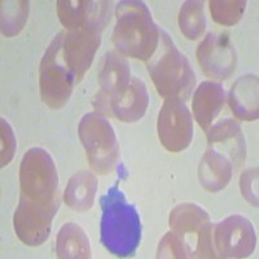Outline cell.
<instances>
[{
  "instance_id": "obj_1",
  "label": "cell",
  "mask_w": 259,
  "mask_h": 259,
  "mask_svg": "<svg viewBox=\"0 0 259 259\" xmlns=\"http://www.w3.org/2000/svg\"><path fill=\"white\" fill-rule=\"evenodd\" d=\"M100 205L101 244L115 256L134 255L142 240V222L136 207L126 200L118 186L101 196Z\"/></svg>"
},
{
  "instance_id": "obj_2",
  "label": "cell",
  "mask_w": 259,
  "mask_h": 259,
  "mask_svg": "<svg viewBox=\"0 0 259 259\" xmlns=\"http://www.w3.org/2000/svg\"><path fill=\"white\" fill-rule=\"evenodd\" d=\"M115 18V48L123 56L147 62L158 47L161 32L147 4L140 0H123L117 4Z\"/></svg>"
},
{
  "instance_id": "obj_3",
  "label": "cell",
  "mask_w": 259,
  "mask_h": 259,
  "mask_svg": "<svg viewBox=\"0 0 259 259\" xmlns=\"http://www.w3.org/2000/svg\"><path fill=\"white\" fill-rule=\"evenodd\" d=\"M148 73L163 99L179 97L186 101L196 85V74L188 59L179 51L165 30L159 32V43L147 61Z\"/></svg>"
},
{
  "instance_id": "obj_4",
  "label": "cell",
  "mask_w": 259,
  "mask_h": 259,
  "mask_svg": "<svg viewBox=\"0 0 259 259\" xmlns=\"http://www.w3.org/2000/svg\"><path fill=\"white\" fill-rule=\"evenodd\" d=\"M110 2H97L96 11L84 25L65 32L64 61L75 78V83H79L85 71L91 68L100 47L103 30L110 21Z\"/></svg>"
},
{
  "instance_id": "obj_5",
  "label": "cell",
  "mask_w": 259,
  "mask_h": 259,
  "mask_svg": "<svg viewBox=\"0 0 259 259\" xmlns=\"http://www.w3.org/2000/svg\"><path fill=\"white\" fill-rule=\"evenodd\" d=\"M20 198L40 205L61 201L59 174L53 158L45 148L32 147L20 165Z\"/></svg>"
},
{
  "instance_id": "obj_6",
  "label": "cell",
  "mask_w": 259,
  "mask_h": 259,
  "mask_svg": "<svg viewBox=\"0 0 259 259\" xmlns=\"http://www.w3.org/2000/svg\"><path fill=\"white\" fill-rule=\"evenodd\" d=\"M64 31L57 32L41 57L39 66V92L43 103L59 110L68 104L75 78L64 61Z\"/></svg>"
},
{
  "instance_id": "obj_7",
  "label": "cell",
  "mask_w": 259,
  "mask_h": 259,
  "mask_svg": "<svg viewBox=\"0 0 259 259\" xmlns=\"http://www.w3.org/2000/svg\"><path fill=\"white\" fill-rule=\"evenodd\" d=\"M78 134L92 170L99 175L112 172L119 157V144L110 122L100 113H87L78 124Z\"/></svg>"
},
{
  "instance_id": "obj_8",
  "label": "cell",
  "mask_w": 259,
  "mask_h": 259,
  "mask_svg": "<svg viewBox=\"0 0 259 259\" xmlns=\"http://www.w3.org/2000/svg\"><path fill=\"white\" fill-rule=\"evenodd\" d=\"M168 226L184 242L189 258H215L211 244L212 223L196 203H180L171 210Z\"/></svg>"
},
{
  "instance_id": "obj_9",
  "label": "cell",
  "mask_w": 259,
  "mask_h": 259,
  "mask_svg": "<svg viewBox=\"0 0 259 259\" xmlns=\"http://www.w3.org/2000/svg\"><path fill=\"white\" fill-rule=\"evenodd\" d=\"M211 244L215 258H247L255 250V230L246 217L231 215L212 224Z\"/></svg>"
},
{
  "instance_id": "obj_10",
  "label": "cell",
  "mask_w": 259,
  "mask_h": 259,
  "mask_svg": "<svg viewBox=\"0 0 259 259\" xmlns=\"http://www.w3.org/2000/svg\"><path fill=\"white\" fill-rule=\"evenodd\" d=\"M157 131L159 142L168 152L187 149L193 140V118L186 101L179 97L165 99L158 113Z\"/></svg>"
},
{
  "instance_id": "obj_11",
  "label": "cell",
  "mask_w": 259,
  "mask_h": 259,
  "mask_svg": "<svg viewBox=\"0 0 259 259\" xmlns=\"http://www.w3.org/2000/svg\"><path fill=\"white\" fill-rule=\"evenodd\" d=\"M61 201L40 205L20 198L13 217L16 235L27 246H39L50 237L52 221L57 214Z\"/></svg>"
},
{
  "instance_id": "obj_12",
  "label": "cell",
  "mask_w": 259,
  "mask_h": 259,
  "mask_svg": "<svg viewBox=\"0 0 259 259\" xmlns=\"http://www.w3.org/2000/svg\"><path fill=\"white\" fill-rule=\"evenodd\" d=\"M197 61L207 77L226 80L235 73L237 52L227 32L210 31L197 48Z\"/></svg>"
},
{
  "instance_id": "obj_13",
  "label": "cell",
  "mask_w": 259,
  "mask_h": 259,
  "mask_svg": "<svg viewBox=\"0 0 259 259\" xmlns=\"http://www.w3.org/2000/svg\"><path fill=\"white\" fill-rule=\"evenodd\" d=\"M130 80L131 70L127 60L115 52L106 53L99 74L100 90L94 99V106L97 113L112 117L113 103L126 91Z\"/></svg>"
},
{
  "instance_id": "obj_14",
  "label": "cell",
  "mask_w": 259,
  "mask_h": 259,
  "mask_svg": "<svg viewBox=\"0 0 259 259\" xmlns=\"http://www.w3.org/2000/svg\"><path fill=\"white\" fill-rule=\"evenodd\" d=\"M209 147L224 154L232 165L241 166L246 158V142L240 123L233 118H224L206 131Z\"/></svg>"
},
{
  "instance_id": "obj_15",
  "label": "cell",
  "mask_w": 259,
  "mask_h": 259,
  "mask_svg": "<svg viewBox=\"0 0 259 259\" xmlns=\"http://www.w3.org/2000/svg\"><path fill=\"white\" fill-rule=\"evenodd\" d=\"M226 100V91L223 85L212 80L200 83L194 91L192 109L194 119L197 121L201 128L207 131L224 108Z\"/></svg>"
},
{
  "instance_id": "obj_16",
  "label": "cell",
  "mask_w": 259,
  "mask_h": 259,
  "mask_svg": "<svg viewBox=\"0 0 259 259\" xmlns=\"http://www.w3.org/2000/svg\"><path fill=\"white\" fill-rule=\"evenodd\" d=\"M228 103L237 119L256 121L259 117L258 75L245 74L237 78L230 90Z\"/></svg>"
},
{
  "instance_id": "obj_17",
  "label": "cell",
  "mask_w": 259,
  "mask_h": 259,
  "mask_svg": "<svg viewBox=\"0 0 259 259\" xmlns=\"http://www.w3.org/2000/svg\"><path fill=\"white\" fill-rule=\"evenodd\" d=\"M149 105V94L147 85L138 77H131L128 87L119 99L113 103L112 117L127 123L140 121Z\"/></svg>"
},
{
  "instance_id": "obj_18",
  "label": "cell",
  "mask_w": 259,
  "mask_h": 259,
  "mask_svg": "<svg viewBox=\"0 0 259 259\" xmlns=\"http://www.w3.org/2000/svg\"><path fill=\"white\" fill-rule=\"evenodd\" d=\"M233 175V165L224 154L212 148L205 152L198 165V180L207 192H219L230 184Z\"/></svg>"
},
{
  "instance_id": "obj_19",
  "label": "cell",
  "mask_w": 259,
  "mask_h": 259,
  "mask_svg": "<svg viewBox=\"0 0 259 259\" xmlns=\"http://www.w3.org/2000/svg\"><path fill=\"white\" fill-rule=\"evenodd\" d=\"M97 187L99 182L92 171H78L66 184L64 192L65 203L78 212L89 211L94 206Z\"/></svg>"
},
{
  "instance_id": "obj_20",
  "label": "cell",
  "mask_w": 259,
  "mask_h": 259,
  "mask_svg": "<svg viewBox=\"0 0 259 259\" xmlns=\"http://www.w3.org/2000/svg\"><path fill=\"white\" fill-rule=\"evenodd\" d=\"M56 253L61 259L91 258V244L79 224L68 222L60 228L56 237Z\"/></svg>"
},
{
  "instance_id": "obj_21",
  "label": "cell",
  "mask_w": 259,
  "mask_h": 259,
  "mask_svg": "<svg viewBox=\"0 0 259 259\" xmlns=\"http://www.w3.org/2000/svg\"><path fill=\"white\" fill-rule=\"evenodd\" d=\"M97 2L87 0H60L56 3L60 22L68 30L84 25L95 13Z\"/></svg>"
},
{
  "instance_id": "obj_22",
  "label": "cell",
  "mask_w": 259,
  "mask_h": 259,
  "mask_svg": "<svg viewBox=\"0 0 259 259\" xmlns=\"http://www.w3.org/2000/svg\"><path fill=\"white\" fill-rule=\"evenodd\" d=\"M179 27L187 39L196 40L206 30V17L203 2L188 0L184 2L179 12Z\"/></svg>"
},
{
  "instance_id": "obj_23",
  "label": "cell",
  "mask_w": 259,
  "mask_h": 259,
  "mask_svg": "<svg viewBox=\"0 0 259 259\" xmlns=\"http://www.w3.org/2000/svg\"><path fill=\"white\" fill-rule=\"evenodd\" d=\"M30 3L22 2H2V32L6 36L17 35L24 29L29 16Z\"/></svg>"
},
{
  "instance_id": "obj_24",
  "label": "cell",
  "mask_w": 259,
  "mask_h": 259,
  "mask_svg": "<svg viewBox=\"0 0 259 259\" xmlns=\"http://www.w3.org/2000/svg\"><path fill=\"white\" fill-rule=\"evenodd\" d=\"M245 0H211L209 3L212 20L223 26L239 24L246 11Z\"/></svg>"
},
{
  "instance_id": "obj_25",
  "label": "cell",
  "mask_w": 259,
  "mask_h": 259,
  "mask_svg": "<svg viewBox=\"0 0 259 259\" xmlns=\"http://www.w3.org/2000/svg\"><path fill=\"white\" fill-rule=\"evenodd\" d=\"M157 258H189L187 247L179 236L170 231L159 241Z\"/></svg>"
},
{
  "instance_id": "obj_26",
  "label": "cell",
  "mask_w": 259,
  "mask_h": 259,
  "mask_svg": "<svg viewBox=\"0 0 259 259\" xmlns=\"http://www.w3.org/2000/svg\"><path fill=\"white\" fill-rule=\"evenodd\" d=\"M0 134H2V167L7 166L15 157L16 149H17V142L13 133L12 126L9 124L6 118H0Z\"/></svg>"
},
{
  "instance_id": "obj_27",
  "label": "cell",
  "mask_w": 259,
  "mask_h": 259,
  "mask_svg": "<svg viewBox=\"0 0 259 259\" xmlns=\"http://www.w3.org/2000/svg\"><path fill=\"white\" fill-rule=\"evenodd\" d=\"M240 189L242 197L251 206L258 207V167L244 171L240 177Z\"/></svg>"
}]
</instances>
